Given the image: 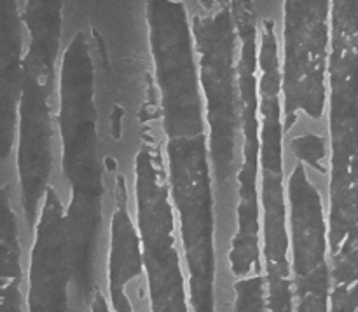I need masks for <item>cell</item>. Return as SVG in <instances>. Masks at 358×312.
Returning <instances> with one entry per match:
<instances>
[{
  "instance_id": "1",
  "label": "cell",
  "mask_w": 358,
  "mask_h": 312,
  "mask_svg": "<svg viewBox=\"0 0 358 312\" xmlns=\"http://www.w3.org/2000/svg\"><path fill=\"white\" fill-rule=\"evenodd\" d=\"M170 198L189 271L194 312H222L229 281L217 241V199L194 31L184 6L149 0L147 7Z\"/></svg>"
},
{
  "instance_id": "2",
  "label": "cell",
  "mask_w": 358,
  "mask_h": 312,
  "mask_svg": "<svg viewBox=\"0 0 358 312\" xmlns=\"http://www.w3.org/2000/svg\"><path fill=\"white\" fill-rule=\"evenodd\" d=\"M83 35L63 54L56 93L59 168L55 177L65 206L72 300L90 307L100 293V243L110 223L114 177L100 161V105L94 70Z\"/></svg>"
}]
</instances>
